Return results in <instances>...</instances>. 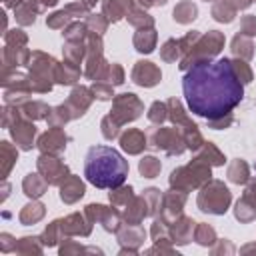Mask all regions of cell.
Segmentation results:
<instances>
[{
	"label": "cell",
	"instance_id": "obj_1",
	"mask_svg": "<svg viewBox=\"0 0 256 256\" xmlns=\"http://www.w3.org/2000/svg\"><path fill=\"white\" fill-rule=\"evenodd\" d=\"M182 90L190 112L208 120L226 116L244 96V86L226 58L192 64L182 78Z\"/></svg>",
	"mask_w": 256,
	"mask_h": 256
},
{
	"label": "cell",
	"instance_id": "obj_2",
	"mask_svg": "<svg viewBox=\"0 0 256 256\" xmlns=\"http://www.w3.org/2000/svg\"><path fill=\"white\" fill-rule=\"evenodd\" d=\"M84 176L96 188H118L128 176V162L110 146H92L84 158Z\"/></svg>",
	"mask_w": 256,
	"mask_h": 256
}]
</instances>
